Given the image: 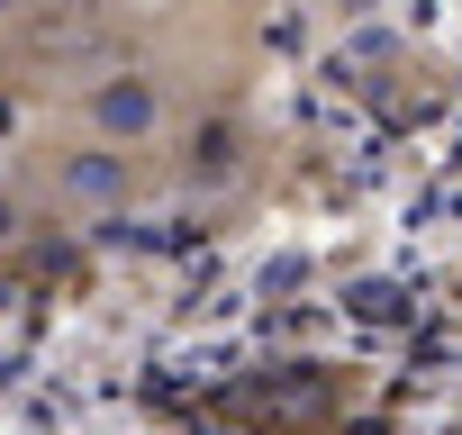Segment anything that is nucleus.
Listing matches in <instances>:
<instances>
[{"label":"nucleus","instance_id":"3","mask_svg":"<svg viewBox=\"0 0 462 435\" xmlns=\"http://www.w3.org/2000/svg\"><path fill=\"white\" fill-rule=\"evenodd\" d=\"M28 10H37V0H0V19H28Z\"/></svg>","mask_w":462,"mask_h":435},{"label":"nucleus","instance_id":"2","mask_svg":"<svg viewBox=\"0 0 462 435\" xmlns=\"http://www.w3.org/2000/svg\"><path fill=\"white\" fill-rule=\"evenodd\" d=\"M55 190L73 208H127V145H82L55 163Z\"/></svg>","mask_w":462,"mask_h":435},{"label":"nucleus","instance_id":"1","mask_svg":"<svg viewBox=\"0 0 462 435\" xmlns=\"http://www.w3.org/2000/svg\"><path fill=\"white\" fill-rule=\"evenodd\" d=\"M82 118H91L100 145H154L163 118H172V91H163V73H145V64H109V73L91 82Z\"/></svg>","mask_w":462,"mask_h":435}]
</instances>
